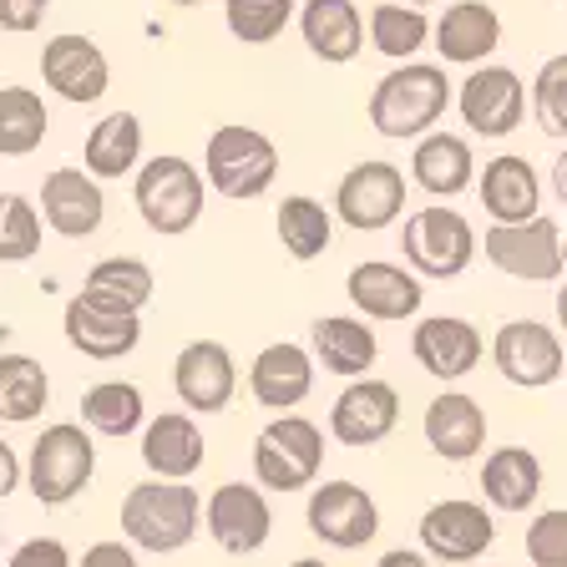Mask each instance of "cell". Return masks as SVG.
I'll use <instances>...</instances> for the list:
<instances>
[{"label": "cell", "mask_w": 567, "mask_h": 567, "mask_svg": "<svg viewBox=\"0 0 567 567\" xmlns=\"http://www.w3.org/2000/svg\"><path fill=\"white\" fill-rule=\"evenodd\" d=\"M456 102L451 96V82H446V66L436 61H395L375 82L370 92V127L390 142H405V137H425L446 117V106Z\"/></svg>", "instance_id": "obj_1"}, {"label": "cell", "mask_w": 567, "mask_h": 567, "mask_svg": "<svg viewBox=\"0 0 567 567\" xmlns=\"http://www.w3.org/2000/svg\"><path fill=\"white\" fill-rule=\"evenodd\" d=\"M203 522V496L188 482H137L122 496V537L142 553H183L198 537Z\"/></svg>", "instance_id": "obj_2"}, {"label": "cell", "mask_w": 567, "mask_h": 567, "mask_svg": "<svg viewBox=\"0 0 567 567\" xmlns=\"http://www.w3.org/2000/svg\"><path fill=\"white\" fill-rule=\"evenodd\" d=\"M96 476V441L86 425L76 421H56L31 441L25 456V486L41 507H66L92 486Z\"/></svg>", "instance_id": "obj_3"}, {"label": "cell", "mask_w": 567, "mask_h": 567, "mask_svg": "<svg viewBox=\"0 0 567 567\" xmlns=\"http://www.w3.org/2000/svg\"><path fill=\"white\" fill-rule=\"evenodd\" d=\"M142 224L163 238H183L203 218V173L177 153H157L132 173Z\"/></svg>", "instance_id": "obj_4"}, {"label": "cell", "mask_w": 567, "mask_h": 567, "mask_svg": "<svg viewBox=\"0 0 567 567\" xmlns=\"http://www.w3.org/2000/svg\"><path fill=\"white\" fill-rule=\"evenodd\" d=\"M324 466V431L299 411H279L254 436V482L264 492H305Z\"/></svg>", "instance_id": "obj_5"}, {"label": "cell", "mask_w": 567, "mask_h": 567, "mask_svg": "<svg viewBox=\"0 0 567 567\" xmlns=\"http://www.w3.org/2000/svg\"><path fill=\"white\" fill-rule=\"evenodd\" d=\"M279 177V147L259 127H218L203 147V183L218 198H264Z\"/></svg>", "instance_id": "obj_6"}, {"label": "cell", "mask_w": 567, "mask_h": 567, "mask_svg": "<svg viewBox=\"0 0 567 567\" xmlns=\"http://www.w3.org/2000/svg\"><path fill=\"white\" fill-rule=\"evenodd\" d=\"M401 248L421 279H461L482 254L472 218L456 208H415L401 228Z\"/></svg>", "instance_id": "obj_7"}, {"label": "cell", "mask_w": 567, "mask_h": 567, "mask_svg": "<svg viewBox=\"0 0 567 567\" xmlns=\"http://www.w3.org/2000/svg\"><path fill=\"white\" fill-rule=\"evenodd\" d=\"M482 254L492 269L522 284H557L567 274V244L553 218H527V224H492L482 238Z\"/></svg>", "instance_id": "obj_8"}, {"label": "cell", "mask_w": 567, "mask_h": 567, "mask_svg": "<svg viewBox=\"0 0 567 567\" xmlns=\"http://www.w3.org/2000/svg\"><path fill=\"white\" fill-rule=\"evenodd\" d=\"M492 365L517 390H547L553 380L567 375L563 334L537 324V319H507L492 340Z\"/></svg>", "instance_id": "obj_9"}, {"label": "cell", "mask_w": 567, "mask_h": 567, "mask_svg": "<svg viewBox=\"0 0 567 567\" xmlns=\"http://www.w3.org/2000/svg\"><path fill=\"white\" fill-rule=\"evenodd\" d=\"M405 213V173L395 163H354L334 188V218L354 234H380Z\"/></svg>", "instance_id": "obj_10"}, {"label": "cell", "mask_w": 567, "mask_h": 567, "mask_svg": "<svg viewBox=\"0 0 567 567\" xmlns=\"http://www.w3.org/2000/svg\"><path fill=\"white\" fill-rule=\"evenodd\" d=\"M305 522H309V532H315L324 547L360 553V547L375 543L380 507H375V496H370L360 482H344V476H334V482H324V486H315V492H309Z\"/></svg>", "instance_id": "obj_11"}, {"label": "cell", "mask_w": 567, "mask_h": 567, "mask_svg": "<svg viewBox=\"0 0 567 567\" xmlns=\"http://www.w3.org/2000/svg\"><path fill=\"white\" fill-rule=\"evenodd\" d=\"M421 553L431 563H476L482 553H492L496 543V522L482 502H466V496H446V502H431L421 512Z\"/></svg>", "instance_id": "obj_12"}, {"label": "cell", "mask_w": 567, "mask_h": 567, "mask_svg": "<svg viewBox=\"0 0 567 567\" xmlns=\"http://www.w3.org/2000/svg\"><path fill=\"white\" fill-rule=\"evenodd\" d=\"M456 112L476 137H512L527 117V82L512 66H472V76L456 86Z\"/></svg>", "instance_id": "obj_13"}, {"label": "cell", "mask_w": 567, "mask_h": 567, "mask_svg": "<svg viewBox=\"0 0 567 567\" xmlns=\"http://www.w3.org/2000/svg\"><path fill=\"white\" fill-rule=\"evenodd\" d=\"M401 425V390L390 380L354 375L330 405V436L350 451H370Z\"/></svg>", "instance_id": "obj_14"}, {"label": "cell", "mask_w": 567, "mask_h": 567, "mask_svg": "<svg viewBox=\"0 0 567 567\" xmlns=\"http://www.w3.org/2000/svg\"><path fill=\"white\" fill-rule=\"evenodd\" d=\"M173 390H177V401H183V411H193V415L228 411L238 395L234 350L224 340H188L173 360Z\"/></svg>", "instance_id": "obj_15"}, {"label": "cell", "mask_w": 567, "mask_h": 567, "mask_svg": "<svg viewBox=\"0 0 567 567\" xmlns=\"http://www.w3.org/2000/svg\"><path fill=\"white\" fill-rule=\"evenodd\" d=\"M41 82H47L61 102L92 106V102H102L106 86H112V61H106V51L96 47L92 35L61 31L41 47Z\"/></svg>", "instance_id": "obj_16"}, {"label": "cell", "mask_w": 567, "mask_h": 567, "mask_svg": "<svg viewBox=\"0 0 567 567\" xmlns=\"http://www.w3.org/2000/svg\"><path fill=\"white\" fill-rule=\"evenodd\" d=\"M203 527H208V537L224 553L244 557V553H259L274 537V507H269V496H264V486L224 482L203 502Z\"/></svg>", "instance_id": "obj_17"}, {"label": "cell", "mask_w": 567, "mask_h": 567, "mask_svg": "<svg viewBox=\"0 0 567 567\" xmlns=\"http://www.w3.org/2000/svg\"><path fill=\"white\" fill-rule=\"evenodd\" d=\"M344 295H350L354 315H365L370 324H401V319L421 315V274L405 269V264H385V259H365L354 264L350 279H344Z\"/></svg>", "instance_id": "obj_18"}, {"label": "cell", "mask_w": 567, "mask_h": 567, "mask_svg": "<svg viewBox=\"0 0 567 567\" xmlns=\"http://www.w3.org/2000/svg\"><path fill=\"white\" fill-rule=\"evenodd\" d=\"M61 330H66V344L86 360H122V354L137 350L142 340V315H127V309L96 305L86 295H71L66 309H61Z\"/></svg>", "instance_id": "obj_19"}, {"label": "cell", "mask_w": 567, "mask_h": 567, "mask_svg": "<svg viewBox=\"0 0 567 567\" xmlns=\"http://www.w3.org/2000/svg\"><path fill=\"white\" fill-rule=\"evenodd\" d=\"M411 354H415V365L425 370V375H436V380H466L476 365H482V354H486V340L482 330H476L472 319H461V315H431L415 324L411 334Z\"/></svg>", "instance_id": "obj_20"}, {"label": "cell", "mask_w": 567, "mask_h": 567, "mask_svg": "<svg viewBox=\"0 0 567 567\" xmlns=\"http://www.w3.org/2000/svg\"><path fill=\"white\" fill-rule=\"evenodd\" d=\"M41 218L61 238H92L106 218L102 177H92L86 167H51L41 183Z\"/></svg>", "instance_id": "obj_21"}, {"label": "cell", "mask_w": 567, "mask_h": 567, "mask_svg": "<svg viewBox=\"0 0 567 567\" xmlns=\"http://www.w3.org/2000/svg\"><path fill=\"white\" fill-rule=\"evenodd\" d=\"M315 390V354L295 340L264 344L248 365V395L264 405V411H295L309 401Z\"/></svg>", "instance_id": "obj_22"}, {"label": "cell", "mask_w": 567, "mask_h": 567, "mask_svg": "<svg viewBox=\"0 0 567 567\" xmlns=\"http://www.w3.org/2000/svg\"><path fill=\"white\" fill-rule=\"evenodd\" d=\"M476 193H482V208L492 224H527L543 213V177L517 153L492 157L476 173Z\"/></svg>", "instance_id": "obj_23"}, {"label": "cell", "mask_w": 567, "mask_h": 567, "mask_svg": "<svg viewBox=\"0 0 567 567\" xmlns=\"http://www.w3.org/2000/svg\"><path fill=\"white\" fill-rule=\"evenodd\" d=\"M425 446L441 461H472L486 446V411L466 390H441L436 401L425 405Z\"/></svg>", "instance_id": "obj_24"}, {"label": "cell", "mask_w": 567, "mask_h": 567, "mask_svg": "<svg viewBox=\"0 0 567 567\" xmlns=\"http://www.w3.org/2000/svg\"><path fill=\"white\" fill-rule=\"evenodd\" d=\"M203 425L193 421V411H163L142 425V466L167 482H188L203 466Z\"/></svg>", "instance_id": "obj_25"}, {"label": "cell", "mask_w": 567, "mask_h": 567, "mask_svg": "<svg viewBox=\"0 0 567 567\" xmlns=\"http://www.w3.org/2000/svg\"><path fill=\"white\" fill-rule=\"evenodd\" d=\"M309 354H315V365H324L330 375L354 380L375 365L380 340L365 315H319L315 324H309Z\"/></svg>", "instance_id": "obj_26"}, {"label": "cell", "mask_w": 567, "mask_h": 567, "mask_svg": "<svg viewBox=\"0 0 567 567\" xmlns=\"http://www.w3.org/2000/svg\"><path fill=\"white\" fill-rule=\"evenodd\" d=\"M299 35L324 66H344L365 51V16L354 0H305L299 6Z\"/></svg>", "instance_id": "obj_27"}, {"label": "cell", "mask_w": 567, "mask_h": 567, "mask_svg": "<svg viewBox=\"0 0 567 567\" xmlns=\"http://www.w3.org/2000/svg\"><path fill=\"white\" fill-rule=\"evenodd\" d=\"M431 41H436L441 61H451V66H482L502 47V16L486 0H456L431 25Z\"/></svg>", "instance_id": "obj_28"}, {"label": "cell", "mask_w": 567, "mask_h": 567, "mask_svg": "<svg viewBox=\"0 0 567 567\" xmlns=\"http://www.w3.org/2000/svg\"><path fill=\"white\" fill-rule=\"evenodd\" d=\"M411 177H415V188H425L431 198H461L476 183L472 142L461 137V132H425V137H415Z\"/></svg>", "instance_id": "obj_29"}, {"label": "cell", "mask_w": 567, "mask_h": 567, "mask_svg": "<svg viewBox=\"0 0 567 567\" xmlns=\"http://www.w3.org/2000/svg\"><path fill=\"white\" fill-rule=\"evenodd\" d=\"M482 492L496 512H527L543 496V461L527 446H496L482 461Z\"/></svg>", "instance_id": "obj_30"}, {"label": "cell", "mask_w": 567, "mask_h": 567, "mask_svg": "<svg viewBox=\"0 0 567 567\" xmlns=\"http://www.w3.org/2000/svg\"><path fill=\"white\" fill-rule=\"evenodd\" d=\"M82 167L102 183L137 173L142 167V117L137 112H106L82 142Z\"/></svg>", "instance_id": "obj_31"}, {"label": "cell", "mask_w": 567, "mask_h": 567, "mask_svg": "<svg viewBox=\"0 0 567 567\" xmlns=\"http://www.w3.org/2000/svg\"><path fill=\"white\" fill-rule=\"evenodd\" d=\"M82 425L92 436H112L127 441L147 425V401H142V385L132 380H96L82 395Z\"/></svg>", "instance_id": "obj_32"}, {"label": "cell", "mask_w": 567, "mask_h": 567, "mask_svg": "<svg viewBox=\"0 0 567 567\" xmlns=\"http://www.w3.org/2000/svg\"><path fill=\"white\" fill-rule=\"evenodd\" d=\"M274 228H279V244L289 259L315 264L334 238V213L319 198H309V193H289V198L279 203V213H274Z\"/></svg>", "instance_id": "obj_33"}, {"label": "cell", "mask_w": 567, "mask_h": 567, "mask_svg": "<svg viewBox=\"0 0 567 567\" xmlns=\"http://www.w3.org/2000/svg\"><path fill=\"white\" fill-rule=\"evenodd\" d=\"M153 269L142 259H132V254H112V259L92 264V274H86L82 295L96 299V305H112V309H127V315H142V309L153 305Z\"/></svg>", "instance_id": "obj_34"}, {"label": "cell", "mask_w": 567, "mask_h": 567, "mask_svg": "<svg viewBox=\"0 0 567 567\" xmlns=\"http://www.w3.org/2000/svg\"><path fill=\"white\" fill-rule=\"evenodd\" d=\"M51 401V375L31 354H0V421L31 425Z\"/></svg>", "instance_id": "obj_35"}, {"label": "cell", "mask_w": 567, "mask_h": 567, "mask_svg": "<svg viewBox=\"0 0 567 567\" xmlns=\"http://www.w3.org/2000/svg\"><path fill=\"white\" fill-rule=\"evenodd\" d=\"M51 132V112L31 86H0V157H31Z\"/></svg>", "instance_id": "obj_36"}, {"label": "cell", "mask_w": 567, "mask_h": 567, "mask_svg": "<svg viewBox=\"0 0 567 567\" xmlns=\"http://www.w3.org/2000/svg\"><path fill=\"white\" fill-rule=\"evenodd\" d=\"M370 47L390 61H411L415 51L431 41V21H425L421 6H405V0H385L370 11Z\"/></svg>", "instance_id": "obj_37"}, {"label": "cell", "mask_w": 567, "mask_h": 567, "mask_svg": "<svg viewBox=\"0 0 567 567\" xmlns=\"http://www.w3.org/2000/svg\"><path fill=\"white\" fill-rule=\"evenodd\" d=\"M299 16V0H224V21L234 41L244 47H269L279 41L284 25Z\"/></svg>", "instance_id": "obj_38"}, {"label": "cell", "mask_w": 567, "mask_h": 567, "mask_svg": "<svg viewBox=\"0 0 567 567\" xmlns=\"http://www.w3.org/2000/svg\"><path fill=\"white\" fill-rule=\"evenodd\" d=\"M41 208L25 193H0V264H25L41 248Z\"/></svg>", "instance_id": "obj_39"}, {"label": "cell", "mask_w": 567, "mask_h": 567, "mask_svg": "<svg viewBox=\"0 0 567 567\" xmlns=\"http://www.w3.org/2000/svg\"><path fill=\"white\" fill-rule=\"evenodd\" d=\"M532 117L547 137H567V51L547 56L543 71L532 76Z\"/></svg>", "instance_id": "obj_40"}, {"label": "cell", "mask_w": 567, "mask_h": 567, "mask_svg": "<svg viewBox=\"0 0 567 567\" xmlns=\"http://www.w3.org/2000/svg\"><path fill=\"white\" fill-rule=\"evenodd\" d=\"M527 563L532 567H567V507L537 512L527 527Z\"/></svg>", "instance_id": "obj_41"}, {"label": "cell", "mask_w": 567, "mask_h": 567, "mask_svg": "<svg viewBox=\"0 0 567 567\" xmlns=\"http://www.w3.org/2000/svg\"><path fill=\"white\" fill-rule=\"evenodd\" d=\"M47 11H51V0H0V31L31 35V31H41Z\"/></svg>", "instance_id": "obj_42"}, {"label": "cell", "mask_w": 567, "mask_h": 567, "mask_svg": "<svg viewBox=\"0 0 567 567\" xmlns=\"http://www.w3.org/2000/svg\"><path fill=\"white\" fill-rule=\"evenodd\" d=\"M11 567H76L66 553V543H56V537H31V543H21L11 553Z\"/></svg>", "instance_id": "obj_43"}, {"label": "cell", "mask_w": 567, "mask_h": 567, "mask_svg": "<svg viewBox=\"0 0 567 567\" xmlns=\"http://www.w3.org/2000/svg\"><path fill=\"white\" fill-rule=\"evenodd\" d=\"M76 567H142L132 543H92Z\"/></svg>", "instance_id": "obj_44"}, {"label": "cell", "mask_w": 567, "mask_h": 567, "mask_svg": "<svg viewBox=\"0 0 567 567\" xmlns=\"http://www.w3.org/2000/svg\"><path fill=\"white\" fill-rule=\"evenodd\" d=\"M25 482V466H21V456H16V446L11 441H0V502L16 492V486Z\"/></svg>", "instance_id": "obj_45"}, {"label": "cell", "mask_w": 567, "mask_h": 567, "mask_svg": "<svg viewBox=\"0 0 567 567\" xmlns=\"http://www.w3.org/2000/svg\"><path fill=\"white\" fill-rule=\"evenodd\" d=\"M375 567H431V557L415 553V547H395V553H385Z\"/></svg>", "instance_id": "obj_46"}, {"label": "cell", "mask_w": 567, "mask_h": 567, "mask_svg": "<svg viewBox=\"0 0 567 567\" xmlns=\"http://www.w3.org/2000/svg\"><path fill=\"white\" fill-rule=\"evenodd\" d=\"M547 183H553V193H557V203L567 208V147L557 153V163H553V173H547Z\"/></svg>", "instance_id": "obj_47"}, {"label": "cell", "mask_w": 567, "mask_h": 567, "mask_svg": "<svg viewBox=\"0 0 567 567\" xmlns=\"http://www.w3.org/2000/svg\"><path fill=\"white\" fill-rule=\"evenodd\" d=\"M557 324L567 330V279H563V289H557Z\"/></svg>", "instance_id": "obj_48"}, {"label": "cell", "mask_w": 567, "mask_h": 567, "mask_svg": "<svg viewBox=\"0 0 567 567\" xmlns=\"http://www.w3.org/2000/svg\"><path fill=\"white\" fill-rule=\"evenodd\" d=\"M289 567H330V563H324V557H295Z\"/></svg>", "instance_id": "obj_49"}, {"label": "cell", "mask_w": 567, "mask_h": 567, "mask_svg": "<svg viewBox=\"0 0 567 567\" xmlns=\"http://www.w3.org/2000/svg\"><path fill=\"white\" fill-rule=\"evenodd\" d=\"M167 6H203V0H167Z\"/></svg>", "instance_id": "obj_50"}, {"label": "cell", "mask_w": 567, "mask_h": 567, "mask_svg": "<svg viewBox=\"0 0 567 567\" xmlns=\"http://www.w3.org/2000/svg\"><path fill=\"white\" fill-rule=\"evenodd\" d=\"M405 6H436V0H405Z\"/></svg>", "instance_id": "obj_51"}, {"label": "cell", "mask_w": 567, "mask_h": 567, "mask_svg": "<svg viewBox=\"0 0 567 567\" xmlns=\"http://www.w3.org/2000/svg\"><path fill=\"white\" fill-rule=\"evenodd\" d=\"M557 6H567V0H557Z\"/></svg>", "instance_id": "obj_52"}]
</instances>
